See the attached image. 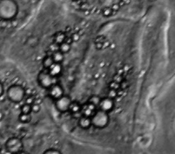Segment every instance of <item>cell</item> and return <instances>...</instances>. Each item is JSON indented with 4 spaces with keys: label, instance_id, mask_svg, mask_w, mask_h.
I'll use <instances>...</instances> for the list:
<instances>
[{
    "label": "cell",
    "instance_id": "6da1fadb",
    "mask_svg": "<svg viewBox=\"0 0 175 154\" xmlns=\"http://www.w3.org/2000/svg\"><path fill=\"white\" fill-rule=\"evenodd\" d=\"M19 6L15 0H0V20L11 21L16 17Z\"/></svg>",
    "mask_w": 175,
    "mask_h": 154
},
{
    "label": "cell",
    "instance_id": "7a4b0ae2",
    "mask_svg": "<svg viewBox=\"0 0 175 154\" xmlns=\"http://www.w3.org/2000/svg\"><path fill=\"white\" fill-rule=\"evenodd\" d=\"M7 97L11 102L20 103L25 98V88L20 85H11L7 90Z\"/></svg>",
    "mask_w": 175,
    "mask_h": 154
},
{
    "label": "cell",
    "instance_id": "3957f363",
    "mask_svg": "<svg viewBox=\"0 0 175 154\" xmlns=\"http://www.w3.org/2000/svg\"><path fill=\"white\" fill-rule=\"evenodd\" d=\"M91 118L92 126H94L96 128L103 129L107 127L109 124V114L99 109H97Z\"/></svg>",
    "mask_w": 175,
    "mask_h": 154
},
{
    "label": "cell",
    "instance_id": "277c9868",
    "mask_svg": "<svg viewBox=\"0 0 175 154\" xmlns=\"http://www.w3.org/2000/svg\"><path fill=\"white\" fill-rule=\"evenodd\" d=\"M37 82L41 88L48 89L52 85L57 83V78L53 77L48 71V70H43L40 71L37 76Z\"/></svg>",
    "mask_w": 175,
    "mask_h": 154
},
{
    "label": "cell",
    "instance_id": "5b68a950",
    "mask_svg": "<svg viewBox=\"0 0 175 154\" xmlns=\"http://www.w3.org/2000/svg\"><path fill=\"white\" fill-rule=\"evenodd\" d=\"M6 150L9 153H20L24 149V144L19 137H10L5 143Z\"/></svg>",
    "mask_w": 175,
    "mask_h": 154
},
{
    "label": "cell",
    "instance_id": "8992f818",
    "mask_svg": "<svg viewBox=\"0 0 175 154\" xmlns=\"http://www.w3.org/2000/svg\"><path fill=\"white\" fill-rule=\"evenodd\" d=\"M71 102H72V100L69 96H66L64 94L62 97L54 101L55 107H56L57 110L59 111L60 113H66V112L69 111V108Z\"/></svg>",
    "mask_w": 175,
    "mask_h": 154
},
{
    "label": "cell",
    "instance_id": "52a82bcc",
    "mask_svg": "<svg viewBox=\"0 0 175 154\" xmlns=\"http://www.w3.org/2000/svg\"><path fill=\"white\" fill-rule=\"evenodd\" d=\"M48 90V97L53 99V101L57 100L60 97H62V96L64 95V88L62 87V85L58 84L57 82L55 83L54 85H53L47 89Z\"/></svg>",
    "mask_w": 175,
    "mask_h": 154
},
{
    "label": "cell",
    "instance_id": "ba28073f",
    "mask_svg": "<svg viewBox=\"0 0 175 154\" xmlns=\"http://www.w3.org/2000/svg\"><path fill=\"white\" fill-rule=\"evenodd\" d=\"M115 108V101L114 99H111L108 97L101 98V101L98 106V109L100 110H102L104 112H107L109 114Z\"/></svg>",
    "mask_w": 175,
    "mask_h": 154
},
{
    "label": "cell",
    "instance_id": "9c48e42d",
    "mask_svg": "<svg viewBox=\"0 0 175 154\" xmlns=\"http://www.w3.org/2000/svg\"><path fill=\"white\" fill-rule=\"evenodd\" d=\"M97 106H95V105H93L91 103L86 102L84 106H82V110H81V114L83 116L86 117H91L93 114H95V112L97 110Z\"/></svg>",
    "mask_w": 175,
    "mask_h": 154
},
{
    "label": "cell",
    "instance_id": "30bf717a",
    "mask_svg": "<svg viewBox=\"0 0 175 154\" xmlns=\"http://www.w3.org/2000/svg\"><path fill=\"white\" fill-rule=\"evenodd\" d=\"M77 124H78L80 128L83 129V130H88V129L91 128V127L92 126L91 118V117H86V116L82 115L78 118Z\"/></svg>",
    "mask_w": 175,
    "mask_h": 154
},
{
    "label": "cell",
    "instance_id": "8fae6325",
    "mask_svg": "<svg viewBox=\"0 0 175 154\" xmlns=\"http://www.w3.org/2000/svg\"><path fill=\"white\" fill-rule=\"evenodd\" d=\"M62 71H63V67H62V63H56V62H54L48 70V71L50 73V75L56 78L61 76Z\"/></svg>",
    "mask_w": 175,
    "mask_h": 154
},
{
    "label": "cell",
    "instance_id": "7c38bea8",
    "mask_svg": "<svg viewBox=\"0 0 175 154\" xmlns=\"http://www.w3.org/2000/svg\"><path fill=\"white\" fill-rule=\"evenodd\" d=\"M82 105L80 102H78L77 101H72L70 103V106L69 108V112H70L73 115H76V114H80L81 110H82Z\"/></svg>",
    "mask_w": 175,
    "mask_h": 154
},
{
    "label": "cell",
    "instance_id": "4fadbf2b",
    "mask_svg": "<svg viewBox=\"0 0 175 154\" xmlns=\"http://www.w3.org/2000/svg\"><path fill=\"white\" fill-rule=\"evenodd\" d=\"M66 37L67 36H66V33L65 32H62V31L57 32V33H55L54 36H53V43L59 46L66 41Z\"/></svg>",
    "mask_w": 175,
    "mask_h": 154
},
{
    "label": "cell",
    "instance_id": "5bb4252c",
    "mask_svg": "<svg viewBox=\"0 0 175 154\" xmlns=\"http://www.w3.org/2000/svg\"><path fill=\"white\" fill-rule=\"evenodd\" d=\"M51 56L53 59V62H56V63H62V62L64 61V59H65V55L62 52L60 51L59 50L52 53Z\"/></svg>",
    "mask_w": 175,
    "mask_h": 154
},
{
    "label": "cell",
    "instance_id": "9a60e30c",
    "mask_svg": "<svg viewBox=\"0 0 175 154\" xmlns=\"http://www.w3.org/2000/svg\"><path fill=\"white\" fill-rule=\"evenodd\" d=\"M54 63L53 59L52 58L51 55H46L42 60V65L45 70H48V68Z\"/></svg>",
    "mask_w": 175,
    "mask_h": 154
},
{
    "label": "cell",
    "instance_id": "2e32d148",
    "mask_svg": "<svg viewBox=\"0 0 175 154\" xmlns=\"http://www.w3.org/2000/svg\"><path fill=\"white\" fill-rule=\"evenodd\" d=\"M19 121L21 123L24 124H27L29 123L30 122L32 121V116L31 114H24V113H20L18 117Z\"/></svg>",
    "mask_w": 175,
    "mask_h": 154
},
{
    "label": "cell",
    "instance_id": "e0dca14e",
    "mask_svg": "<svg viewBox=\"0 0 175 154\" xmlns=\"http://www.w3.org/2000/svg\"><path fill=\"white\" fill-rule=\"evenodd\" d=\"M59 50L61 52H62L64 55L68 54L71 50V45L67 43L66 41H64L63 43H62L61 45H59Z\"/></svg>",
    "mask_w": 175,
    "mask_h": 154
},
{
    "label": "cell",
    "instance_id": "ac0fdd59",
    "mask_svg": "<svg viewBox=\"0 0 175 154\" xmlns=\"http://www.w3.org/2000/svg\"><path fill=\"white\" fill-rule=\"evenodd\" d=\"M20 113L24 114H31L32 113V105L24 103L20 107Z\"/></svg>",
    "mask_w": 175,
    "mask_h": 154
},
{
    "label": "cell",
    "instance_id": "d6986e66",
    "mask_svg": "<svg viewBox=\"0 0 175 154\" xmlns=\"http://www.w3.org/2000/svg\"><path fill=\"white\" fill-rule=\"evenodd\" d=\"M27 44L31 47H36L39 44V39L36 37H30L27 40Z\"/></svg>",
    "mask_w": 175,
    "mask_h": 154
},
{
    "label": "cell",
    "instance_id": "ffe728a7",
    "mask_svg": "<svg viewBox=\"0 0 175 154\" xmlns=\"http://www.w3.org/2000/svg\"><path fill=\"white\" fill-rule=\"evenodd\" d=\"M100 101H101V98L99 97V96L94 95V96H91V97L89 98V100H88L87 102L91 103V104L95 105V106H97V108H98V106H99V102H100Z\"/></svg>",
    "mask_w": 175,
    "mask_h": 154
},
{
    "label": "cell",
    "instance_id": "44dd1931",
    "mask_svg": "<svg viewBox=\"0 0 175 154\" xmlns=\"http://www.w3.org/2000/svg\"><path fill=\"white\" fill-rule=\"evenodd\" d=\"M112 14H113V11L111 8V7H106L102 9V15L104 17H110L111 15H112Z\"/></svg>",
    "mask_w": 175,
    "mask_h": 154
},
{
    "label": "cell",
    "instance_id": "7402d4cb",
    "mask_svg": "<svg viewBox=\"0 0 175 154\" xmlns=\"http://www.w3.org/2000/svg\"><path fill=\"white\" fill-rule=\"evenodd\" d=\"M41 110V106H40V104L39 103L34 102L33 104H32V112L37 114L39 113Z\"/></svg>",
    "mask_w": 175,
    "mask_h": 154
},
{
    "label": "cell",
    "instance_id": "603a6c76",
    "mask_svg": "<svg viewBox=\"0 0 175 154\" xmlns=\"http://www.w3.org/2000/svg\"><path fill=\"white\" fill-rule=\"evenodd\" d=\"M107 97H108L110 98H111V99H116V97H118V93H117L116 90H114V89H111L109 88V90H108V92H107Z\"/></svg>",
    "mask_w": 175,
    "mask_h": 154
},
{
    "label": "cell",
    "instance_id": "cb8c5ba5",
    "mask_svg": "<svg viewBox=\"0 0 175 154\" xmlns=\"http://www.w3.org/2000/svg\"><path fill=\"white\" fill-rule=\"evenodd\" d=\"M124 79V76H123V75H120V74L116 73L113 76V81L116 82V83H118V84H120Z\"/></svg>",
    "mask_w": 175,
    "mask_h": 154
},
{
    "label": "cell",
    "instance_id": "d4e9b609",
    "mask_svg": "<svg viewBox=\"0 0 175 154\" xmlns=\"http://www.w3.org/2000/svg\"><path fill=\"white\" fill-rule=\"evenodd\" d=\"M62 152L57 148H48L44 152V154H61Z\"/></svg>",
    "mask_w": 175,
    "mask_h": 154
},
{
    "label": "cell",
    "instance_id": "484cf974",
    "mask_svg": "<svg viewBox=\"0 0 175 154\" xmlns=\"http://www.w3.org/2000/svg\"><path fill=\"white\" fill-rule=\"evenodd\" d=\"M128 86H129V83H128V80H123V81L121 82L120 84V88L122 89V90H124L125 91L127 88H128Z\"/></svg>",
    "mask_w": 175,
    "mask_h": 154
},
{
    "label": "cell",
    "instance_id": "4316f807",
    "mask_svg": "<svg viewBox=\"0 0 175 154\" xmlns=\"http://www.w3.org/2000/svg\"><path fill=\"white\" fill-rule=\"evenodd\" d=\"M109 88L118 91V90L120 89V84H118V83H116V82H115V81L112 80L111 83H110Z\"/></svg>",
    "mask_w": 175,
    "mask_h": 154
},
{
    "label": "cell",
    "instance_id": "83f0119b",
    "mask_svg": "<svg viewBox=\"0 0 175 154\" xmlns=\"http://www.w3.org/2000/svg\"><path fill=\"white\" fill-rule=\"evenodd\" d=\"M70 37H71V39L73 41V42H77V41H79V39L81 38V36L77 32H75V33H73L71 34Z\"/></svg>",
    "mask_w": 175,
    "mask_h": 154
},
{
    "label": "cell",
    "instance_id": "f1b7e54d",
    "mask_svg": "<svg viewBox=\"0 0 175 154\" xmlns=\"http://www.w3.org/2000/svg\"><path fill=\"white\" fill-rule=\"evenodd\" d=\"M35 97L32 95H28L27 97H26L25 99V103H28V104H30V105H32L33 103L35 102Z\"/></svg>",
    "mask_w": 175,
    "mask_h": 154
},
{
    "label": "cell",
    "instance_id": "f546056e",
    "mask_svg": "<svg viewBox=\"0 0 175 154\" xmlns=\"http://www.w3.org/2000/svg\"><path fill=\"white\" fill-rule=\"evenodd\" d=\"M107 37L103 35H100L99 37H97L95 38V43H98V42H103L104 41L106 40Z\"/></svg>",
    "mask_w": 175,
    "mask_h": 154
},
{
    "label": "cell",
    "instance_id": "4dcf8cb0",
    "mask_svg": "<svg viewBox=\"0 0 175 154\" xmlns=\"http://www.w3.org/2000/svg\"><path fill=\"white\" fill-rule=\"evenodd\" d=\"M120 4H114L111 7V8L112 9V11H113V12H117V11H120Z\"/></svg>",
    "mask_w": 175,
    "mask_h": 154
},
{
    "label": "cell",
    "instance_id": "1f68e13d",
    "mask_svg": "<svg viewBox=\"0 0 175 154\" xmlns=\"http://www.w3.org/2000/svg\"><path fill=\"white\" fill-rule=\"evenodd\" d=\"M110 45H111V42H110L109 40H106L104 41L103 42H102V49H105V48H108L110 47Z\"/></svg>",
    "mask_w": 175,
    "mask_h": 154
},
{
    "label": "cell",
    "instance_id": "d6a6232c",
    "mask_svg": "<svg viewBox=\"0 0 175 154\" xmlns=\"http://www.w3.org/2000/svg\"><path fill=\"white\" fill-rule=\"evenodd\" d=\"M4 93V86L3 85V83L0 81V97L3 95Z\"/></svg>",
    "mask_w": 175,
    "mask_h": 154
},
{
    "label": "cell",
    "instance_id": "836d02e7",
    "mask_svg": "<svg viewBox=\"0 0 175 154\" xmlns=\"http://www.w3.org/2000/svg\"><path fill=\"white\" fill-rule=\"evenodd\" d=\"M95 48L96 50H102V42H98V43H95Z\"/></svg>",
    "mask_w": 175,
    "mask_h": 154
},
{
    "label": "cell",
    "instance_id": "e575fe53",
    "mask_svg": "<svg viewBox=\"0 0 175 154\" xmlns=\"http://www.w3.org/2000/svg\"><path fill=\"white\" fill-rule=\"evenodd\" d=\"M71 30H72V29H71V28H70L69 26H68V27L66 28V33H67V32H68V33H70V32H71Z\"/></svg>",
    "mask_w": 175,
    "mask_h": 154
},
{
    "label": "cell",
    "instance_id": "d590c367",
    "mask_svg": "<svg viewBox=\"0 0 175 154\" xmlns=\"http://www.w3.org/2000/svg\"><path fill=\"white\" fill-rule=\"evenodd\" d=\"M121 2H123L124 4H128L130 3V0H120Z\"/></svg>",
    "mask_w": 175,
    "mask_h": 154
},
{
    "label": "cell",
    "instance_id": "8d00e7d4",
    "mask_svg": "<svg viewBox=\"0 0 175 154\" xmlns=\"http://www.w3.org/2000/svg\"><path fill=\"white\" fill-rule=\"evenodd\" d=\"M3 117H4L3 113L0 111V121H1V120H3Z\"/></svg>",
    "mask_w": 175,
    "mask_h": 154
},
{
    "label": "cell",
    "instance_id": "74e56055",
    "mask_svg": "<svg viewBox=\"0 0 175 154\" xmlns=\"http://www.w3.org/2000/svg\"><path fill=\"white\" fill-rule=\"evenodd\" d=\"M149 2H156L157 0H148Z\"/></svg>",
    "mask_w": 175,
    "mask_h": 154
},
{
    "label": "cell",
    "instance_id": "f35d334b",
    "mask_svg": "<svg viewBox=\"0 0 175 154\" xmlns=\"http://www.w3.org/2000/svg\"><path fill=\"white\" fill-rule=\"evenodd\" d=\"M2 149H3V148H2V145L0 144V153L2 152Z\"/></svg>",
    "mask_w": 175,
    "mask_h": 154
},
{
    "label": "cell",
    "instance_id": "ab89813d",
    "mask_svg": "<svg viewBox=\"0 0 175 154\" xmlns=\"http://www.w3.org/2000/svg\"><path fill=\"white\" fill-rule=\"evenodd\" d=\"M73 1H77V0H73Z\"/></svg>",
    "mask_w": 175,
    "mask_h": 154
}]
</instances>
